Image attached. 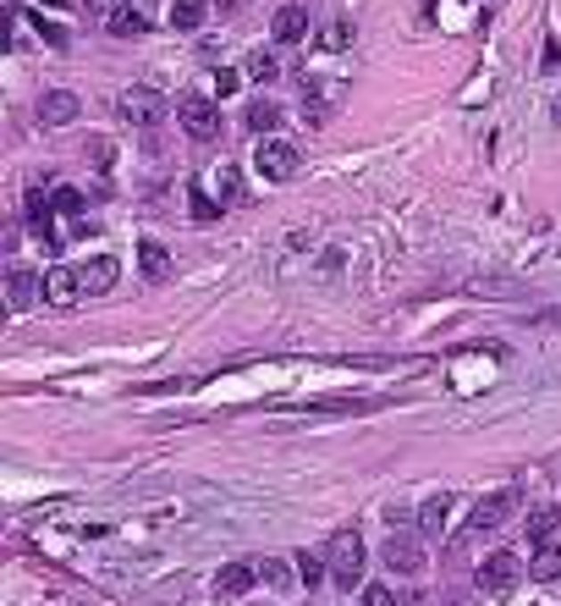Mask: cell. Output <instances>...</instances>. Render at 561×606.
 <instances>
[{"label": "cell", "mask_w": 561, "mask_h": 606, "mask_svg": "<svg viewBox=\"0 0 561 606\" xmlns=\"http://www.w3.org/2000/svg\"><path fill=\"white\" fill-rule=\"evenodd\" d=\"M220 194H226V204H237V199H243V177L226 171V177H220Z\"/></svg>", "instance_id": "obj_32"}, {"label": "cell", "mask_w": 561, "mask_h": 606, "mask_svg": "<svg viewBox=\"0 0 561 606\" xmlns=\"http://www.w3.org/2000/svg\"><path fill=\"white\" fill-rule=\"evenodd\" d=\"M385 568L396 573V579H418V573L429 568V557H424V546L413 535H391L385 540Z\"/></svg>", "instance_id": "obj_6"}, {"label": "cell", "mask_w": 561, "mask_h": 606, "mask_svg": "<svg viewBox=\"0 0 561 606\" xmlns=\"http://www.w3.org/2000/svg\"><path fill=\"white\" fill-rule=\"evenodd\" d=\"M28 22H33V34H39L45 45H55V50L66 45V28H55V22H45V17H28Z\"/></svg>", "instance_id": "obj_28"}, {"label": "cell", "mask_w": 561, "mask_h": 606, "mask_svg": "<svg viewBox=\"0 0 561 606\" xmlns=\"http://www.w3.org/2000/svg\"><path fill=\"white\" fill-rule=\"evenodd\" d=\"M55 210H66V215H83V210H88V199L78 194V187H55Z\"/></svg>", "instance_id": "obj_27"}, {"label": "cell", "mask_w": 561, "mask_h": 606, "mask_svg": "<svg viewBox=\"0 0 561 606\" xmlns=\"http://www.w3.org/2000/svg\"><path fill=\"white\" fill-rule=\"evenodd\" d=\"M276 72H281V61H276L270 50H253V55H248V78H253V83H276Z\"/></svg>", "instance_id": "obj_23"}, {"label": "cell", "mask_w": 561, "mask_h": 606, "mask_svg": "<svg viewBox=\"0 0 561 606\" xmlns=\"http://www.w3.org/2000/svg\"><path fill=\"white\" fill-rule=\"evenodd\" d=\"M6 293H12V309H39V298H45V276L12 270V276H6Z\"/></svg>", "instance_id": "obj_13"}, {"label": "cell", "mask_w": 561, "mask_h": 606, "mask_svg": "<svg viewBox=\"0 0 561 606\" xmlns=\"http://www.w3.org/2000/svg\"><path fill=\"white\" fill-rule=\"evenodd\" d=\"M78 116V94H66V88H50L45 100H39V121L45 127H66Z\"/></svg>", "instance_id": "obj_14"}, {"label": "cell", "mask_w": 561, "mask_h": 606, "mask_svg": "<svg viewBox=\"0 0 561 606\" xmlns=\"http://www.w3.org/2000/svg\"><path fill=\"white\" fill-rule=\"evenodd\" d=\"M512 513H517V491H512V486H507V491H490V496L474 502V529L490 535V529H501Z\"/></svg>", "instance_id": "obj_7"}, {"label": "cell", "mask_w": 561, "mask_h": 606, "mask_svg": "<svg viewBox=\"0 0 561 606\" xmlns=\"http://www.w3.org/2000/svg\"><path fill=\"white\" fill-rule=\"evenodd\" d=\"M253 166L270 177V182H292V177H297V144H286V138H259Z\"/></svg>", "instance_id": "obj_5"}, {"label": "cell", "mask_w": 561, "mask_h": 606, "mask_svg": "<svg viewBox=\"0 0 561 606\" xmlns=\"http://www.w3.org/2000/svg\"><path fill=\"white\" fill-rule=\"evenodd\" d=\"M446 606H462V601H446Z\"/></svg>", "instance_id": "obj_36"}, {"label": "cell", "mask_w": 561, "mask_h": 606, "mask_svg": "<svg viewBox=\"0 0 561 606\" xmlns=\"http://www.w3.org/2000/svg\"><path fill=\"white\" fill-rule=\"evenodd\" d=\"M105 28L116 39H138V34H149V12H138V6H116L111 17H105Z\"/></svg>", "instance_id": "obj_15"}, {"label": "cell", "mask_w": 561, "mask_h": 606, "mask_svg": "<svg viewBox=\"0 0 561 606\" xmlns=\"http://www.w3.org/2000/svg\"><path fill=\"white\" fill-rule=\"evenodd\" d=\"M94 6H99V0H94Z\"/></svg>", "instance_id": "obj_37"}, {"label": "cell", "mask_w": 561, "mask_h": 606, "mask_svg": "<svg viewBox=\"0 0 561 606\" xmlns=\"http://www.w3.org/2000/svg\"><path fill=\"white\" fill-rule=\"evenodd\" d=\"M253 579H259V562H226V568L215 573V595H220V601H237V595L253 590Z\"/></svg>", "instance_id": "obj_10"}, {"label": "cell", "mask_w": 561, "mask_h": 606, "mask_svg": "<svg viewBox=\"0 0 561 606\" xmlns=\"http://www.w3.org/2000/svg\"><path fill=\"white\" fill-rule=\"evenodd\" d=\"M138 265H144L149 281H165V276H171V253H165L160 243H144V248H138Z\"/></svg>", "instance_id": "obj_21"}, {"label": "cell", "mask_w": 561, "mask_h": 606, "mask_svg": "<svg viewBox=\"0 0 561 606\" xmlns=\"http://www.w3.org/2000/svg\"><path fill=\"white\" fill-rule=\"evenodd\" d=\"M550 116H556V121H561V100H556V111H550Z\"/></svg>", "instance_id": "obj_35"}, {"label": "cell", "mask_w": 561, "mask_h": 606, "mask_svg": "<svg viewBox=\"0 0 561 606\" xmlns=\"http://www.w3.org/2000/svg\"><path fill=\"white\" fill-rule=\"evenodd\" d=\"M177 121H182V133L193 144H210L220 133V111H215V100H204V94H182V100H177Z\"/></svg>", "instance_id": "obj_2"}, {"label": "cell", "mask_w": 561, "mask_h": 606, "mask_svg": "<svg viewBox=\"0 0 561 606\" xmlns=\"http://www.w3.org/2000/svg\"><path fill=\"white\" fill-rule=\"evenodd\" d=\"M545 72H561V45H545V61H540Z\"/></svg>", "instance_id": "obj_33"}, {"label": "cell", "mask_w": 561, "mask_h": 606, "mask_svg": "<svg viewBox=\"0 0 561 606\" xmlns=\"http://www.w3.org/2000/svg\"><path fill=\"white\" fill-rule=\"evenodd\" d=\"M517 579H523V562H517L512 552H490V557L479 562V579H474V585H479L484 595H512Z\"/></svg>", "instance_id": "obj_4"}, {"label": "cell", "mask_w": 561, "mask_h": 606, "mask_svg": "<svg viewBox=\"0 0 561 606\" xmlns=\"http://www.w3.org/2000/svg\"><path fill=\"white\" fill-rule=\"evenodd\" d=\"M116 276H121V265L111 260V253H99V260L78 265V286H83V298H99V293H111V286H116Z\"/></svg>", "instance_id": "obj_9"}, {"label": "cell", "mask_w": 561, "mask_h": 606, "mask_svg": "<svg viewBox=\"0 0 561 606\" xmlns=\"http://www.w3.org/2000/svg\"><path fill=\"white\" fill-rule=\"evenodd\" d=\"M187 204H193V215H198V220H220V204L204 194V187H187Z\"/></svg>", "instance_id": "obj_25"}, {"label": "cell", "mask_w": 561, "mask_h": 606, "mask_svg": "<svg viewBox=\"0 0 561 606\" xmlns=\"http://www.w3.org/2000/svg\"><path fill=\"white\" fill-rule=\"evenodd\" d=\"M363 606H396V590L391 585H369L363 590Z\"/></svg>", "instance_id": "obj_29"}, {"label": "cell", "mask_w": 561, "mask_h": 606, "mask_svg": "<svg viewBox=\"0 0 561 606\" xmlns=\"http://www.w3.org/2000/svg\"><path fill=\"white\" fill-rule=\"evenodd\" d=\"M347 34H352L347 22H330V28H325V45H330V50H347V45H352Z\"/></svg>", "instance_id": "obj_30"}, {"label": "cell", "mask_w": 561, "mask_h": 606, "mask_svg": "<svg viewBox=\"0 0 561 606\" xmlns=\"http://www.w3.org/2000/svg\"><path fill=\"white\" fill-rule=\"evenodd\" d=\"M375 397H309V403H281L276 413H297V419H342V413H369Z\"/></svg>", "instance_id": "obj_3"}, {"label": "cell", "mask_w": 561, "mask_h": 606, "mask_svg": "<svg viewBox=\"0 0 561 606\" xmlns=\"http://www.w3.org/2000/svg\"><path fill=\"white\" fill-rule=\"evenodd\" d=\"M78 298H83V286H78V270H66V265L45 270V303H50V309H72Z\"/></svg>", "instance_id": "obj_11"}, {"label": "cell", "mask_w": 561, "mask_h": 606, "mask_svg": "<svg viewBox=\"0 0 561 606\" xmlns=\"http://www.w3.org/2000/svg\"><path fill=\"white\" fill-rule=\"evenodd\" d=\"M446 519H451V496H446V491H441V496H429V502L418 507V529H424V535H441Z\"/></svg>", "instance_id": "obj_18"}, {"label": "cell", "mask_w": 561, "mask_h": 606, "mask_svg": "<svg viewBox=\"0 0 561 606\" xmlns=\"http://www.w3.org/2000/svg\"><path fill=\"white\" fill-rule=\"evenodd\" d=\"M116 111L132 121V127H160V116H165V100L154 88H127L121 100H116Z\"/></svg>", "instance_id": "obj_8"}, {"label": "cell", "mask_w": 561, "mask_h": 606, "mask_svg": "<svg viewBox=\"0 0 561 606\" xmlns=\"http://www.w3.org/2000/svg\"><path fill=\"white\" fill-rule=\"evenodd\" d=\"M330 100H336V78H314V83L303 88V121L319 127V121L330 116Z\"/></svg>", "instance_id": "obj_12"}, {"label": "cell", "mask_w": 561, "mask_h": 606, "mask_svg": "<svg viewBox=\"0 0 561 606\" xmlns=\"http://www.w3.org/2000/svg\"><path fill=\"white\" fill-rule=\"evenodd\" d=\"M204 17H210V0H177L171 6V28H182V34H193Z\"/></svg>", "instance_id": "obj_20"}, {"label": "cell", "mask_w": 561, "mask_h": 606, "mask_svg": "<svg viewBox=\"0 0 561 606\" xmlns=\"http://www.w3.org/2000/svg\"><path fill=\"white\" fill-rule=\"evenodd\" d=\"M237 88H243V78H237V72H226V67L215 72V94H220V100H226V94H237Z\"/></svg>", "instance_id": "obj_31"}, {"label": "cell", "mask_w": 561, "mask_h": 606, "mask_svg": "<svg viewBox=\"0 0 561 606\" xmlns=\"http://www.w3.org/2000/svg\"><path fill=\"white\" fill-rule=\"evenodd\" d=\"M243 121L253 127V133H259V138H270V127H281V105H276V100H253Z\"/></svg>", "instance_id": "obj_19"}, {"label": "cell", "mask_w": 561, "mask_h": 606, "mask_svg": "<svg viewBox=\"0 0 561 606\" xmlns=\"http://www.w3.org/2000/svg\"><path fill=\"white\" fill-rule=\"evenodd\" d=\"M39 6H66V0H39Z\"/></svg>", "instance_id": "obj_34"}, {"label": "cell", "mask_w": 561, "mask_h": 606, "mask_svg": "<svg viewBox=\"0 0 561 606\" xmlns=\"http://www.w3.org/2000/svg\"><path fill=\"white\" fill-rule=\"evenodd\" d=\"M325 562H330V579H336L342 590H352L363 579V540H358V529H336V535H330Z\"/></svg>", "instance_id": "obj_1"}, {"label": "cell", "mask_w": 561, "mask_h": 606, "mask_svg": "<svg viewBox=\"0 0 561 606\" xmlns=\"http://www.w3.org/2000/svg\"><path fill=\"white\" fill-rule=\"evenodd\" d=\"M528 573H534V579H561V546H545L540 557H534V568H528Z\"/></svg>", "instance_id": "obj_24"}, {"label": "cell", "mask_w": 561, "mask_h": 606, "mask_svg": "<svg viewBox=\"0 0 561 606\" xmlns=\"http://www.w3.org/2000/svg\"><path fill=\"white\" fill-rule=\"evenodd\" d=\"M556 524H561V507H550V502H545V507H534V513H528V524H523V529H528V540H534V546H550Z\"/></svg>", "instance_id": "obj_17"}, {"label": "cell", "mask_w": 561, "mask_h": 606, "mask_svg": "<svg viewBox=\"0 0 561 606\" xmlns=\"http://www.w3.org/2000/svg\"><path fill=\"white\" fill-rule=\"evenodd\" d=\"M270 34H276L281 45H297V39L309 34V12H303V6H281L276 22H270Z\"/></svg>", "instance_id": "obj_16"}, {"label": "cell", "mask_w": 561, "mask_h": 606, "mask_svg": "<svg viewBox=\"0 0 561 606\" xmlns=\"http://www.w3.org/2000/svg\"><path fill=\"white\" fill-rule=\"evenodd\" d=\"M259 579H264V585H292V573H286L281 557H264V562H259Z\"/></svg>", "instance_id": "obj_26"}, {"label": "cell", "mask_w": 561, "mask_h": 606, "mask_svg": "<svg viewBox=\"0 0 561 606\" xmlns=\"http://www.w3.org/2000/svg\"><path fill=\"white\" fill-rule=\"evenodd\" d=\"M292 568H297V579H303V585L314 590V585L325 579V568H330V562H325V557H314V552H297V557H292Z\"/></svg>", "instance_id": "obj_22"}]
</instances>
